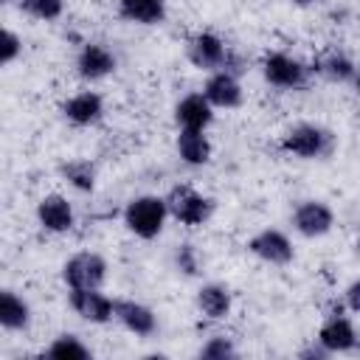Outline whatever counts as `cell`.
<instances>
[{"label":"cell","mask_w":360,"mask_h":360,"mask_svg":"<svg viewBox=\"0 0 360 360\" xmlns=\"http://www.w3.org/2000/svg\"><path fill=\"white\" fill-rule=\"evenodd\" d=\"M3 6H11V3H20V0H0Z\"/></svg>","instance_id":"cell-32"},{"label":"cell","mask_w":360,"mask_h":360,"mask_svg":"<svg viewBox=\"0 0 360 360\" xmlns=\"http://www.w3.org/2000/svg\"><path fill=\"white\" fill-rule=\"evenodd\" d=\"M34 321L31 304L11 287L0 290V326L6 332H25Z\"/></svg>","instance_id":"cell-20"},{"label":"cell","mask_w":360,"mask_h":360,"mask_svg":"<svg viewBox=\"0 0 360 360\" xmlns=\"http://www.w3.org/2000/svg\"><path fill=\"white\" fill-rule=\"evenodd\" d=\"M231 45H225V39L214 31H197L188 37L186 42V59L191 68L202 70V73H214L225 68Z\"/></svg>","instance_id":"cell-8"},{"label":"cell","mask_w":360,"mask_h":360,"mask_svg":"<svg viewBox=\"0 0 360 360\" xmlns=\"http://www.w3.org/2000/svg\"><path fill=\"white\" fill-rule=\"evenodd\" d=\"M202 93L205 98L214 104V110H236L242 107L245 101V90H242V82L239 76L228 73V70H214L208 73L205 84H202Z\"/></svg>","instance_id":"cell-16"},{"label":"cell","mask_w":360,"mask_h":360,"mask_svg":"<svg viewBox=\"0 0 360 360\" xmlns=\"http://www.w3.org/2000/svg\"><path fill=\"white\" fill-rule=\"evenodd\" d=\"M197 354L205 360H231V357H236V346L228 335H211V338H205V343L200 346Z\"/></svg>","instance_id":"cell-25"},{"label":"cell","mask_w":360,"mask_h":360,"mask_svg":"<svg viewBox=\"0 0 360 360\" xmlns=\"http://www.w3.org/2000/svg\"><path fill=\"white\" fill-rule=\"evenodd\" d=\"M248 253L270 267H287L295 259L292 239L281 228H262L248 239Z\"/></svg>","instance_id":"cell-7"},{"label":"cell","mask_w":360,"mask_h":360,"mask_svg":"<svg viewBox=\"0 0 360 360\" xmlns=\"http://www.w3.org/2000/svg\"><path fill=\"white\" fill-rule=\"evenodd\" d=\"M20 56H22V39H20V34L11 31V28H3V34H0V62L8 68Z\"/></svg>","instance_id":"cell-27"},{"label":"cell","mask_w":360,"mask_h":360,"mask_svg":"<svg viewBox=\"0 0 360 360\" xmlns=\"http://www.w3.org/2000/svg\"><path fill=\"white\" fill-rule=\"evenodd\" d=\"M298 357H304V360H321V357H329V352H326L318 340H312V346L301 349V352H298Z\"/></svg>","instance_id":"cell-29"},{"label":"cell","mask_w":360,"mask_h":360,"mask_svg":"<svg viewBox=\"0 0 360 360\" xmlns=\"http://www.w3.org/2000/svg\"><path fill=\"white\" fill-rule=\"evenodd\" d=\"M20 11L37 22H56L65 14V0H20Z\"/></svg>","instance_id":"cell-24"},{"label":"cell","mask_w":360,"mask_h":360,"mask_svg":"<svg viewBox=\"0 0 360 360\" xmlns=\"http://www.w3.org/2000/svg\"><path fill=\"white\" fill-rule=\"evenodd\" d=\"M352 87H354V93L360 96V70H357V76H354V82H352Z\"/></svg>","instance_id":"cell-31"},{"label":"cell","mask_w":360,"mask_h":360,"mask_svg":"<svg viewBox=\"0 0 360 360\" xmlns=\"http://www.w3.org/2000/svg\"><path fill=\"white\" fill-rule=\"evenodd\" d=\"M62 118L70 127H96L104 118V98L96 90H79L62 101Z\"/></svg>","instance_id":"cell-14"},{"label":"cell","mask_w":360,"mask_h":360,"mask_svg":"<svg viewBox=\"0 0 360 360\" xmlns=\"http://www.w3.org/2000/svg\"><path fill=\"white\" fill-rule=\"evenodd\" d=\"M309 68H312L315 76H321L323 82H332V84H349V82H354V76L360 70L354 65V59L346 51H340V48L318 51L315 59L309 62Z\"/></svg>","instance_id":"cell-13"},{"label":"cell","mask_w":360,"mask_h":360,"mask_svg":"<svg viewBox=\"0 0 360 360\" xmlns=\"http://www.w3.org/2000/svg\"><path fill=\"white\" fill-rule=\"evenodd\" d=\"M45 357H53V360H87V357H93V352L79 335L62 332L48 343Z\"/></svg>","instance_id":"cell-23"},{"label":"cell","mask_w":360,"mask_h":360,"mask_svg":"<svg viewBox=\"0 0 360 360\" xmlns=\"http://www.w3.org/2000/svg\"><path fill=\"white\" fill-rule=\"evenodd\" d=\"M68 307L87 323L104 326L115 321V298H110L101 287L90 290H68Z\"/></svg>","instance_id":"cell-10"},{"label":"cell","mask_w":360,"mask_h":360,"mask_svg":"<svg viewBox=\"0 0 360 360\" xmlns=\"http://www.w3.org/2000/svg\"><path fill=\"white\" fill-rule=\"evenodd\" d=\"M200 253H197V248L191 245V242H180L177 248H174V267L183 273V276H197L200 273Z\"/></svg>","instance_id":"cell-26"},{"label":"cell","mask_w":360,"mask_h":360,"mask_svg":"<svg viewBox=\"0 0 360 360\" xmlns=\"http://www.w3.org/2000/svg\"><path fill=\"white\" fill-rule=\"evenodd\" d=\"M163 197H166V205H169V217L183 228H202L217 211V202L208 194L188 186V183L172 186Z\"/></svg>","instance_id":"cell-4"},{"label":"cell","mask_w":360,"mask_h":360,"mask_svg":"<svg viewBox=\"0 0 360 360\" xmlns=\"http://www.w3.org/2000/svg\"><path fill=\"white\" fill-rule=\"evenodd\" d=\"M59 177L70 188H76L79 194H93L98 174H96V163L93 160H87V158H70V160H65L59 166Z\"/></svg>","instance_id":"cell-22"},{"label":"cell","mask_w":360,"mask_h":360,"mask_svg":"<svg viewBox=\"0 0 360 360\" xmlns=\"http://www.w3.org/2000/svg\"><path fill=\"white\" fill-rule=\"evenodd\" d=\"M343 307L354 315H360V278H354L346 290H343Z\"/></svg>","instance_id":"cell-28"},{"label":"cell","mask_w":360,"mask_h":360,"mask_svg":"<svg viewBox=\"0 0 360 360\" xmlns=\"http://www.w3.org/2000/svg\"><path fill=\"white\" fill-rule=\"evenodd\" d=\"M346 312H349V309H346L343 304H338V309L326 312L323 323L318 326L315 340H318L329 354H346V352H354L357 343H360L357 326H354V321H352Z\"/></svg>","instance_id":"cell-6"},{"label":"cell","mask_w":360,"mask_h":360,"mask_svg":"<svg viewBox=\"0 0 360 360\" xmlns=\"http://www.w3.org/2000/svg\"><path fill=\"white\" fill-rule=\"evenodd\" d=\"M278 149L298 160H326L338 149V135L323 124L301 121V124H292L281 135Z\"/></svg>","instance_id":"cell-1"},{"label":"cell","mask_w":360,"mask_h":360,"mask_svg":"<svg viewBox=\"0 0 360 360\" xmlns=\"http://www.w3.org/2000/svg\"><path fill=\"white\" fill-rule=\"evenodd\" d=\"M174 124L177 129H208L214 124V104L205 93H186L174 104Z\"/></svg>","instance_id":"cell-17"},{"label":"cell","mask_w":360,"mask_h":360,"mask_svg":"<svg viewBox=\"0 0 360 360\" xmlns=\"http://www.w3.org/2000/svg\"><path fill=\"white\" fill-rule=\"evenodd\" d=\"M37 225L45 231V233H53V236H62V233H70L73 225H76V211H73V202L65 197V194H45L39 202H37Z\"/></svg>","instance_id":"cell-12"},{"label":"cell","mask_w":360,"mask_h":360,"mask_svg":"<svg viewBox=\"0 0 360 360\" xmlns=\"http://www.w3.org/2000/svg\"><path fill=\"white\" fill-rule=\"evenodd\" d=\"M115 321L135 338H152L158 332L155 309L135 298H115Z\"/></svg>","instance_id":"cell-15"},{"label":"cell","mask_w":360,"mask_h":360,"mask_svg":"<svg viewBox=\"0 0 360 360\" xmlns=\"http://www.w3.org/2000/svg\"><path fill=\"white\" fill-rule=\"evenodd\" d=\"M62 281L68 290H90L104 287L107 281V259L96 250H79L62 262Z\"/></svg>","instance_id":"cell-5"},{"label":"cell","mask_w":360,"mask_h":360,"mask_svg":"<svg viewBox=\"0 0 360 360\" xmlns=\"http://www.w3.org/2000/svg\"><path fill=\"white\" fill-rule=\"evenodd\" d=\"M290 3H292L295 8H315L321 0H290Z\"/></svg>","instance_id":"cell-30"},{"label":"cell","mask_w":360,"mask_h":360,"mask_svg":"<svg viewBox=\"0 0 360 360\" xmlns=\"http://www.w3.org/2000/svg\"><path fill=\"white\" fill-rule=\"evenodd\" d=\"M292 231L304 239H321L335 228V211L323 200H301L290 214Z\"/></svg>","instance_id":"cell-9"},{"label":"cell","mask_w":360,"mask_h":360,"mask_svg":"<svg viewBox=\"0 0 360 360\" xmlns=\"http://www.w3.org/2000/svg\"><path fill=\"white\" fill-rule=\"evenodd\" d=\"M73 68H76V76L87 84L93 82H104L107 76L115 73L118 68V56L104 45V42H82L76 59H73Z\"/></svg>","instance_id":"cell-11"},{"label":"cell","mask_w":360,"mask_h":360,"mask_svg":"<svg viewBox=\"0 0 360 360\" xmlns=\"http://www.w3.org/2000/svg\"><path fill=\"white\" fill-rule=\"evenodd\" d=\"M118 17L132 25H160L169 14L166 0H118Z\"/></svg>","instance_id":"cell-21"},{"label":"cell","mask_w":360,"mask_h":360,"mask_svg":"<svg viewBox=\"0 0 360 360\" xmlns=\"http://www.w3.org/2000/svg\"><path fill=\"white\" fill-rule=\"evenodd\" d=\"M174 149H177V158L191 169L205 166L214 155V146H211V138L205 135V129H177Z\"/></svg>","instance_id":"cell-19"},{"label":"cell","mask_w":360,"mask_h":360,"mask_svg":"<svg viewBox=\"0 0 360 360\" xmlns=\"http://www.w3.org/2000/svg\"><path fill=\"white\" fill-rule=\"evenodd\" d=\"M194 304H197V312H200L205 321L219 323V321H225V318L231 315V309H233V295H231V290H228L225 284H219V281H205V284H200V290H197V295H194Z\"/></svg>","instance_id":"cell-18"},{"label":"cell","mask_w":360,"mask_h":360,"mask_svg":"<svg viewBox=\"0 0 360 360\" xmlns=\"http://www.w3.org/2000/svg\"><path fill=\"white\" fill-rule=\"evenodd\" d=\"M259 73L270 87L287 90V93L304 90L312 79V68L287 51H264L259 59Z\"/></svg>","instance_id":"cell-3"},{"label":"cell","mask_w":360,"mask_h":360,"mask_svg":"<svg viewBox=\"0 0 360 360\" xmlns=\"http://www.w3.org/2000/svg\"><path fill=\"white\" fill-rule=\"evenodd\" d=\"M127 231L135 236V239H143V242H152L163 233L166 228V219H169V205H166V197L160 194H138L132 197L127 205H124V214H121Z\"/></svg>","instance_id":"cell-2"}]
</instances>
